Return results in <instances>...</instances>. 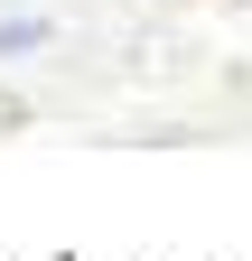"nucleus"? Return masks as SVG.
<instances>
[{"instance_id":"obj_1","label":"nucleus","mask_w":252,"mask_h":261,"mask_svg":"<svg viewBox=\"0 0 252 261\" xmlns=\"http://www.w3.org/2000/svg\"><path fill=\"white\" fill-rule=\"evenodd\" d=\"M38 47H47V19H38V10H28V19H19V10L0 19V65H19V56H38Z\"/></svg>"}]
</instances>
